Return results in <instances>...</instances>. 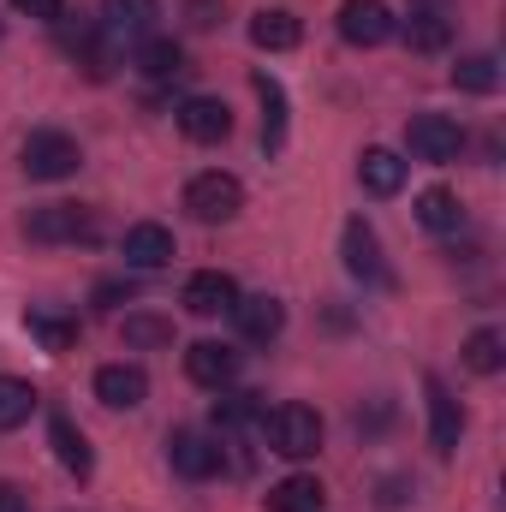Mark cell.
Returning a JSON list of instances; mask_svg holds the SVG:
<instances>
[{"instance_id": "1", "label": "cell", "mask_w": 506, "mask_h": 512, "mask_svg": "<svg viewBox=\"0 0 506 512\" xmlns=\"http://www.w3.org/2000/svg\"><path fill=\"white\" fill-rule=\"evenodd\" d=\"M24 233L36 245H90L102 227H96V209H84V203H42L24 215Z\"/></svg>"}, {"instance_id": "2", "label": "cell", "mask_w": 506, "mask_h": 512, "mask_svg": "<svg viewBox=\"0 0 506 512\" xmlns=\"http://www.w3.org/2000/svg\"><path fill=\"white\" fill-rule=\"evenodd\" d=\"M262 429H268V447L280 459H316L322 453V417L310 405H280L262 417Z\"/></svg>"}, {"instance_id": "13", "label": "cell", "mask_w": 506, "mask_h": 512, "mask_svg": "<svg viewBox=\"0 0 506 512\" xmlns=\"http://www.w3.org/2000/svg\"><path fill=\"white\" fill-rule=\"evenodd\" d=\"M96 399H102L108 411H137V405L149 399V376H143L137 364H102V370H96Z\"/></svg>"}, {"instance_id": "6", "label": "cell", "mask_w": 506, "mask_h": 512, "mask_svg": "<svg viewBox=\"0 0 506 512\" xmlns=\"http://www.w3.org/2000/svg\"><path fill=\"white\" fill-rule=\"evenodd\" d=\"M191 316H233V304H239V280L233 274H221V268H203V274H191L185 280V298H179Z\"/></svg>"}, {"instance_id": "30", "label": "cell", "mask_w": 506, "mask_h": 512, "mask_svg": "<svg viewBox=\"0 0 506 512\" xmlns=\"http://www.w3.org/2000/svg\"><path fill=\"white\" fill-rule=\"evenodd\" d=\"M126 346H173V322H161V316H126Z\"/></svg>"}, {"instance_id": "34", "label": "cell", "mask_w": 506, "mask_h": 512, "mask_svg": "<svg viewBox=\"0 0 506 512\" xmlns=\"http://www.w3.org/2000/svg\"><path fill=\"white\" fill-rule=\"evenodd\" d=\"M0 512H30V495L18 483H0Z\"/></svg>"}, {"instance_id": "31", "label": "cell", "mask_w": 506, "mask_h": 512, "mask_svg": "<svg viewBox=\"0 0 506 512\" xmlns=\"http://www.w3.org/2000/svg\"><path fill=\"white\" fill-rule=\"evenodd\" d=\"M120 298H137V280H102L96 286V310H114Z\"/></svg>"}, {"instance_id": "15", "label": "cell", "mask_w": 506, "mask_h": 512, "mask_svg": "<svg viewBox=\"0 0 506 512\" xmlns=\"http://www.w3.org/2000/svg\"><path fill=\"white\" fill-rule=\"evenodd\" d=\"M48 447H54V459L72 471V477H90V465H96V453H90V441H84V429L72 423V417H48Z\"/></svg>"}, {"instance_id": "9", "label": "cell", "mask_w": 506, "mask_h": 512, "mask_svg": "<svg viewBox=\"0 0 506 512\" xmlns=\"http://www.w3.org/2000/svg\"><path fill=\"white\" fill-rule=\"evenodd\" d=\"M167 459H173V471L191 477V483H209V477L221 471V447H215L209 435H197V429H173V435H167Z\"/></svg>"}, {"instance_id": "10", "label": "cell", "mask_w": 506, "mask_h": 512, "mask_svg": "<svg viewBox=\"0 0 506 512\" xmlns=\"http://www.w3.org/2000/svg\"><path fill=\"white\" fill-rule=\"evenodd\" d=\"M185 376L197 387H233V376H239V352L233 346H221V340H197V346H185Z\"/></svg>"}, {"instance_id": "36", "label": "cell", "mask_w": 506, "mask_h": 512, "mask_svg": "<svg viewBox=\"0 0 506 512\" xmlns=\"http://www.w3.org/2000/svg\"><path fill=\"white\" fill-rule=\"evenodd\" d=\"M411 6H417V12H447L453 0H411Z\"/></svg>"}, {"instance_id": "5", "label": "cell", "mask_w": 506, "mask_h": 512, "mask_svg": "<svg viewBox=\"0 0 506 512\" xmlns=\"http://www.w3.org/2000/svg\"><path fill=\"white\" fill-rule=\"evenodd\" d=\"M405 143H411V155H417V161L447 167V161H459V155H465V126H459L453 114H411Z\"/></svg>"}, {"instance_id": "18", "label": "cell", "mask_w": 506, "mask_h": 512, "mask_svg": "<svg viewBox=\"0 0 506 512\" xmlns=\"http://www.w3.org/2000/svg\"><path fill=\"white\" fill-rule=\"evenodd\" d=\"M358 179H364V191H370V197H393V191H399V185H405V161H399V155H393V149H364V155H358Z\"/></svg>"}, {"instance_id": "21", "label": "cell", "mask_w": 506, "mask_h": 512, "mask_svg": "<svg viewBox=\"0 0 506 512\" xmlns=\"http://www.w3.org/2000/svg\"><path fill=\"white\" fill-rule=\"evenodd\" d=\"M298 36H304V24H298L292 12H280V6H268V12H256L251 18V42L256 48H268V54L298 48Z\"/></svg>"}, {"instance_id": "7", "label": "cell", "mask_w": 506, "mask_h": 512, "mask_svg": "<svg viewBox=\"0 0 506 512\" xmlns=\"http://www.w3.org/2000/svg\"><path fill=\"white\" fill-rule=\"evenodd\" d=\"M393 30H399V24H393L387 0H346V6H340V36H346L352 48H381Z\"/></svg>"}, {"instance_id": "32", "label": "cell", "mask_w": 506, "mask_h": 512, "mask_svg": "<svg viewBox=\"0 0 506 512\" xmlns=\"http://www.w3.org/2000/svg\"><path fill=\"white\" fill-rule=\"evenodd\" d=\"M24 18H42V24H60V12H66V0H12Z\"/></svg>"}, {"instance_id": "14", "label": "cell", "mask_w": 506, "mask_h": 512, "mask_svg": "<svg viewBox=\"0 0 506 512\" xmlns=\"http://www.w3.org/2000/svg\"><path fill=\"white\" fill-rule=\"evenodd\" d=\"M233 322H239V334H245V340L268 346V340L286 328V304H280V298H268V292H256V298H239V304H233Z\"/></svg>"}, {"instance_id": "35", "label": "cell", "mask_w": 506, "mask_h": 512, "mask_svg": "<svg viewBox=\"0 0 506 512\" xmlns=\"http://www.w3.org/2000/svg\"><path fill=\"white\" fill-rule=\"evenodd\" d=\"M399 501H405V477H387L381 483V507H399Z\"/></svg>"}, {"instance_id": "23", "label": "cell", "mask_w": 506, "mask_h": 512, "mask_svg": "<svg viewBox=\"0 0 506 512\" xmlns=\"http://www.w3.org/2000/svg\"><path fill=\"white\" fill-rule=\"evenodd\" d=\"M36 405H42V393L24 382V376H0V435L6 429H24Z\"/></svg>"}, {"instance_id": "22", "label": "cell", "mask_w": 506, "mask_h": 512, "mask_svg": "<svg viewBox=\"0 0 506 512\" xmlns=\"http://www.w3.org/2000/svg\"><path fill=\"white\" fill-rule=\"evenodd\" d=\"M417 221H423L429 233H453V227L465 221V203H459V191H447V185H429V191L417 197Z\"/></svg>"}, {"instance_id": "3", "label": "cell", "mask_w": 506, "mask_h": 512, "mask_svg": "<svg viewBox=\"0 0 506 512\" xmlns=\"http://www.w3.org/2000/svg\"><path fill=\"white\" fill-rule=\"evenodd\" d=\"M185 209H191L203 227H221V221H233V215L245 209V185H239L233 173L209 167V173H197V179L185 185Z\"/></svg>"}, {"instance_id": "16", "label": "cell", "mask_w": 506, "mask_h": 512, "mask_svg": "<svg viewBox=\"0 0 506 512\" xmlns=\"http://www.w3.org/2000/svg\"><path fill=\"white\" fill-rule=\"evenodd\" d=\"M126 262L131 268H167V262H173V233H167L161 221L126 227Z\"/></svg>"}, {"instance_id": "25", "label": "cell", "mask_w": 506, "mask_h": 512, "mask_svg": "<svg viewBox=\"0 0 506 512\" xmlns=\"http://www.w3.org/2000/svg\"><path fill=\"white\" fill-rule=\"evenodd\" d=\"M453 84H459L465 96H495V90H501V60H495V54H459Z\"/></svg>"}, {"instance_id": "24", "label": "cell", "mask_w": 506, "mask_h": 512, "mask_svg": "<svg viewBox=\"0 0 506 512\" xmlns=\"http://www.w3.org/2000/svg\"><path fill=\"white\" fill-rule=\"evenodd\" d=\"M405 42H411L417 54H441V48L453 42V18H447V12H417V6H411V18H405Z\"/></svg>"}, {"instance_id": "8", "label": "cell", "mask_w": 506, "mask_h": 512, "mask_svg": "<svg viewBox=\"0 0 506 512\" xmlns=\"http://www.w3.org/2000/svg\"><path fill=\"white\" fill-rule=\"evenodd\" d=\"M423 393H429V447H435L441 459H453V453H459V435H465V411H459V399L441 387V376H429Z\"/></svg>"}, {"instance_id": "29", "label": "cell", "mask_w": 506, "mask_h": 512, "mask_svg": "<svg viewBox=\"0 0 506 512\" xmlns=\"http://www.w3.org/2000/svg\"><path fill=\"white\" fill-rule=\"evenodd\" d=\"M501 364H506V340L495 328H477V334L465 340V370H471V376H495Z\"/></svg>"}, {"instance_id": "27", "label": "cell", "mask_w": 506, "mask_h": 512, "mask_svg": "<svg viewBox=\"0 0 506 512\" xmlns=\"http://www.w3.org/2000/svg\"><path fill=\"white\" fill-rule=\"evenodd\" d=\"M262 417V393H251V387H221V399H215V429H245V423H256Z\"/></svg>"}, {"instance_id": "11", "label": "cell", "mask_w": 506, "mask_h": 512, "mask_svg": "<svg viewBox=\"0 0 506 512\" xmlns=\"http://www.w3.org/2000/svg\"><path fill=\"white\" fill-rule=\"evenodd\" d=\"M340 251H346V268H352L358 280H370V286H381V280H387L381 239H376V227H370L364 215H352V221H346V233H340Z\"/></svg>"}, {"instance_id": "12", "label": "cell", "mask_w": 506, "mask_h": 512, "mask_svg": "<svg viewBox=\"0 0 506 512\" xmlns=\"http://www.w3.org/2000/svg\"><path fill=\"white\" fill-rule=\"evenodd\" d=\"M179 131L191 137V143H221L227 131H233V108L227 102H215V96H191V102H179Z\"/></svg>"}, {"instance_id": "28", "label": "cell", "mask_w": 506, "mask_h": 512, "mask_svg": "<svg viewBox=\"0 0 506 512\" xmlns=\"http://www.w3.org/2000/svg\"><path fill=\"white\" fill-rule=\"evenodd\" d=\"M24 328H30V334L42 340V352H54V358L78 346V322H66V316H48V310H30V316H24Z\"/></svg>"}, {"instance_id": "19", "label": "cell", "mask_w": 506, "mask_h": 512, "mask_svg": "<svg viewBox=\"0 0 506 512\" xmlns=\"http://www.w3.org/2000/svg\"><path fill=\"white\" fill-rule=\"evenodd\" d=\"M262 501H268V512H322L328 489H322L316 477H304V471H298V477H280Z\"/></svg>"}, {"instance_id": "17", "label": "cell", "mask_w": 506, "mask_h": 512, "mask_svg": "<svg viewBox=\"0 0 506 512\" xmlns=\"http://www.w3.org/2000/svg\"><path fill=\"white\" fill-rule=\"evenodd\" d=\"M161 18V0H102V30L108 36H149Z\"/></svg>"}, {"instance_id": "4", "label": "cell", "mask_w": 506, "mask_h": 512, "mask_svg": "<svg viewBox=\"0 0 506 512\" xmlns=\"http://www.w3.org/2000/svg\"><path fill=\"white\" fill-rule=\"evenodd\" d=\"M78 167H84L78 137H66V131H30V137H24V173H30V179L54 185V179H72Z\"/></svg>"}, {"instance_id": "33", "label": "cell", "mask_w": 506, "mask_h": 512, "mask_svg": "<svg viewBox=\"0 0 506 512\" xmlns=\"http://www.w3.org/2000/svg\"><path fill=\"white\" fill-rule=\"evenodd\" d=\"M185 18H191L197 30H209V24L221 18V0H185Z\"/></svg>"}, {"instance_id": "20", "label": "cell", "mask_w": 506, "mask_h": 512, "mask_svg": "<svg viewBox=\"0 0 506 512\" xmlns=\"http://www.w3.org/2000/svg\"><path fill=\"white\" fill-rule=\"evenodd\" d=\"M137 72L155 78V84H167V78L185 72V48H179L173 36H143V42H137Z\"/></svg>"}, {"instance_id": "26", "label": "cell", "mask_w": 506, "mask_h": 512, "mask_svg": "<svg viewBox=\"0 0 506 512\" xmlns=\"http://www.w3.org/2000/svg\"><path fill=\"white\" fill-rule=\"evenodd\" d=\"M256 96H262V149H280L286 143V90L268 72H256Z\"/></svg>"}]
</instances>
